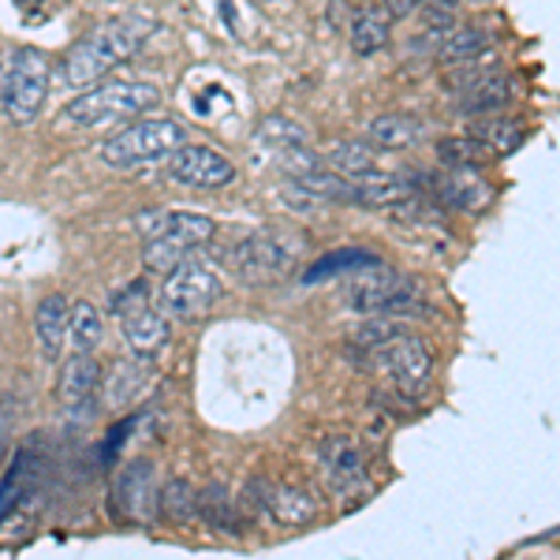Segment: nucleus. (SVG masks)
Instances as JSON below:
<instances>
[{"mask_svg": "<svg viewBox=\"0 0 560 560\" xmlns=\"http://www.w3.org/2000/svg\"><path fill=\"white\" fill-rule=\"evenodd\" d=\"M153 34V20L147 15H116L94 31H86L83 38L68 49L65 65V83L68 86H94L97 79H105L113 68H120L124 60L135 57V52L147 45Z\"/></svg>", "mask_w": 560, "mask_h": 560, "instance_id": "f257e3e1", "label": "nucleus"}, {"mask_svg": "<svg viewBox=\"0 0 560 560\" xmlns=\"http://www.w3.org/2000/svg\"><path fill=\"white\" fill-rule=\"evenodd\" d=\"M147 236V247H142V266L150 273H173L176 266H184L187 258L198 255L206 243L213 240L217 224L213 217L206 213H142L135 221Z\"/></svg>", "mask_w": 560, "mask_h": 560, "instance_id": "f03ea898", "label": "nucleus"}, {"mask_svg": "<svg viewBox=\"0 0 560 560\" xmlns=\"http://www.w3.org/2000/svg\"><path fill=\"white\" fill-rule=\"evenodd\" d=\"M45 94H49V57L38 49H20L0 57V113L15 124L38 120Z\"/></svg>", "mask_w": 560, "mask_h": 560, "instance_id": "7ed1b4c3", "label": "nucleus"}, {"mask_svg": "<svg viewBox=\"0 0 560 560\" xmlns=\"http://www.w3.org/2000/svg\"><path fill=\"white\" fill-rule=\"evenodd\" d=\"M158 105H161V90L153 83H105L79 94L65 108V120L75 124V128H102V124L113 120H131V116Z\"/></svg>", "mask_w": 560, "mask_h": 560, "instance_id": "20e7f679", "label": "nucleus"}, {"mask_svg": "<svg viewBox=\"0 0 560 560\" xmlns=\"http://www.w3.org/2000/svg\"><path fill=\"white\" fill-rule=\"evenodd\" d=\"M187 142L184 124L176 120H135L128 128H120L113 139L102 142V161L108 168H135L147 161L168 158L176 147Z\"/></svg>", "mask_w": 560, "mask_h": 560, "instance_id": "39448f33", "label": "nucleus"}, {"mask_svg": "<svg viewBox=\"0 0 560 560\" xmlns=\"http://www.w3.org/2000/svg\"><path fill=\"white\" fill-rule=\"evenodd\" d=\"M374 351V363L377 370L388 377V385L396 388L400 396H408V400H419V396H427V388L433 382V351L422 337H415V332H404L396 329L393 337H385Z\"/></svg>", "mask_w": 560, "mask_h": 560, "instance_id": "423d86ee", "label": "nucleus"}, {"mask_svg": "<svg viewBox=\"0 0 560 560\" xmlns=\"http://www.w3.org/2000/svg\"><path fill=\"white\" fill-rule=\"evenodd\" d=\"M217 295H221V280H217L213 269L187 258L184 266L165 273V284L158 292V311L165 318H198L202 311H210Z\"/></svg>", "mask_w": 560, "mask_h": 560, "instance_id": "0eeeda50", "label": "nucleus"}, {"mask_svg": "<svg viewBox=\"0 0 560 560\" xmlns=\"http://www.w3.org/2000/svg\"><path fill=\"white\" fill-rule=\"evenodd\" d=\"M295 243L280 232H255L250 240H243L236 250H232V269L240 273V280H250V284H266V280L288 277L295 266Z\"/></svg>", "mask_w": 560, "mask_h": 560, "instance_id": "6e6552de", "label": "nucleus"}, {"mask_svg": "<svg viewBox=\"0 0 560 560\" xmlns=\"http://www.w3.org/2000/svg\"><path fill=\"white\" fill-rule=\"evenodd\" d=\"M168 176H173L176 184L217 191V187H229L232 179H236V165H232V158H224V153H217L210 147H191V142H184V147H176L168 153Z\"/></svg>", "mask_w": 560, "mask_h": 560, "instance_id": "1a4fd4ad", "label": "nucleus"}, {"mask_svg": "<svg viewBox=\"0 0 560 560\" xmlns=\"http://www.w3.org/2000/svg\"><path fill=\"white\" fill-rule=\"evenodd\" d=\"M318 464L332 493H351L355 486H363V478H366L363 445H359L355 438H348V433H329V438L322 441Z\"/></svg>", "mask_w": 560, "mask_h": 560, "instance_id": "9d476101", "label": "nucleus"}, {"mask_svg": "<svg viewBox=\"0 0 560 560\" xmlns=\"http://www.w3.org/2000/svg\"><path fill=\"white\" fill-rule=\"evenodd\" d=\"M250 504L261 512H269L280 527H306L314 516H318V501L306 486H250Z\"/></svg>", "mask_w": 560, "mask_h": 560, "instance_id": "9b49d317", "label": "nucleus"}, {"mask_svg": "<svg viewBox=\"0 0 560 560\" xmlns=\"http://www.w3.org/2000/svg\"><path fill=\"white\" fill-rule=\"evenodd\" d=\"M153 377H158V370H153L150 355L116 359L113 370H108V377H105L108 408H131L135 400H142V396L153 388Z\"/></svg>", "mask_w": 560, "mask_h": 560, "instance_id": "f8f14e48", "label": "nucleus"}, {"mask_svg": "<svg viewBox=\"0 0 560 560\" xmlns=\"http://www.w3.org/2000/svg\"><path fill=\"white\" fill-rule=\"evenodd\" d=\"M120 332L135 355L153 359L168 345V318L153 303H142V306H135V311L120 314Z\"/></svg>", "mask_w": 560, "mask_h": 560, "instance_id": "ddd939ff", "label": "nucleus"}, {"mask_svg": "<svg viewBox=\"0 0 560 560\" xmlns=\"http://www.w3.org/2000/svg\"><path fill=\"white\" fill-rule=\"evenodd\" d=\"M433 195L445 198L448 206H459L467 213H478L490 206V184L475 173V168H445L438 179H433Z\"/></svg>", "mask_w": 560, "mask_h": 560, "instance_id": "4468645a", "label": "nucleus"}, {"mask_svg": "<svg viewBox=\"0 0 560 560\" xmlns=\"http://www.w3.org/2000/svg\"><path fill=\"white\" fill-rule=\"evenodd\" d=\"M68 314L71 306L65 295H45L34 311V337H38V348L49 363H57L65 355V345H68Z\"/></svg>", "mask_w": 560, "mask_h": 560, "instance_id": "2eb2a0df", "label": "nucleus"}, {"mask_svg": "<svg viewBox=\"0 0 560 560\" xmlns=\"http://www.w3.org/2000/svg\"><path fill=\"white\" fill-rule=\"evenodd\" d=\"M97 377H102V366L90 359V351H75V355L65 363V370H60V385H57L60 404H65V408L86 404L97 388Z\"/></svg>", "mask_w": 560, "mask_h": 560, "instance_id": "dca6fc26", "label": "nucleus"}, {"mask_svg": "<svg viewBox=\"0 0 560 560\" xmlns=\"http://www.w3.org/2000/svg\"><path fill=\"white\" fill-rule=\"evenodd\" d=\"M116 497L131 520H147L150 509H158V486H153L150 464H131L128 471L116 478Z\"/></svg>", "mask_w": 560, "mask_h": 560, "instance_id": "f3484780", "label": "nucleus"}, {"mask_svg": "<svg viewBox=\"0 0 560 560\" xmlns=\"http://www.w3.org/2000/svg\"><path fill=\"white\" fill-rule=\"evenodd\" d=\"M422 139V124L415 116H404V113H388V116H377L366 131V142L374 150H385V153H396V150H411L415 142Z\"/></svg>", "mask_w": 560, "mask_h": 560, "instance_id": "a211bd4d", "label": "nucleus"}, {"mask_svg": "<svg viewBox=\"0 0 560 560\" xmlns=\"http://www.w3.org/2000/svg\"><path fill=\"white\" fill-rule=\"evenodd\" d=\"M512 102V79L501 71H486V75L467 79V86L459 90V105L464 113H490Z\"/></svg>", "mask_w": 560, "mask_h": 560, "instance_id": "6ab92c4d", "label": "nucleus"}, {"mask_svg": "<svg viewBox=\"0 0 560 560\" xmlns=\"http://www.w3.org/2000/svg\"><path fill=\"white\" fill-rule=\"evenodd\" d=\"M490 49V38H486L482 31H475V26H448V31H441V42H438V52L433 57L441 60V65H467V60H478L482 52Z\"/></svg>", "mask_w": 560, "mask_h": 560, "instance_id": "aec40b11", "label": "nucleus"}, {"mask_svg": "<svg viewBox=\"0 0 560 560\" xmlns=\"http://www.w3.org/2000/svg\"><path fill=\"white\" fill-rule=\"evenodd\" d=\"M385 45H388V15L382 8L355 12V20H351V49H355L359 57H374Z\"/></svg>", "mask_w": 560, "mask_h": 560, "instance_id": "412c9836", "label": "nucleus"}, {"mask_svg": "<svg viewBox=\"0 0 560 560\" xmlns=\"http://www.w3.org/2000/svg\"><path fill=\"white\" fill-rule=\"evenodd\" d=\"M105 337V322H102V311L94 303L79 300L71 303V314H68V340L75 345V351H94L102 345Z\"/></svg>", "mask_w": 560, "mask_h": 560, "instance_id": "4be33fe9", "label": "nucleus"}, {"mask_svg": "<svg viewBox=\"0 0 560 560\" xmlns=\"http://www.w3.org/2000/svg\"><path fill=\"white\" fill-rule=\"evenodd\" d=\"M471 139L482 142L490 158H509V153H516V147L523 142V128L512 120H478L471 128Z\"/></svg>", "mask_w": 560, "mask_h": 560, "instance_id": "5701e85b", "label": "nucleus"}, {"mask_svg": "<svg viewBox=\"0 0 560 560\" xmlns=\"http://www.w3.org/2000/svg\"><path fill=\"white\" fill-rule=\"evenodd\" d=\"M325 165L348 179H359V176L374 173V147H370V142H355V139L340 142V147H332L325 153Z\"/></svg>", "mask_w": 560, "mask_h": 560, "instance_id": "b1692460", "label": "nucleus"}, {"mask_svg": "<svg viewBox=\"0 0 560 560\" xmlns=\"http://www.w3.org/2000/svg\"><path fill=\"white\" fill-rule=\"evenodd\" d=\"M198 516L210 523V527H221V530H229V535H236V523H240L236 504H232V497L221 482L206 486V490L198 493Z\"/></svg>", "mask_w": 560, "mask_h": 560, "instance_id": "393cba45", "label": "nucleus"}, {"mask_svg": "<svg viewBox=\"0 0 560 560\" xmlns=\"http://www.w3.org/2000/svg\"><path fill=\"white\" fill-rule=\"evenodd\" d=\"M255 139H258V147L269 150L273 158L284 150H292V147H306V131L300 128V124L288 120V116H269V120H261Z\"/></svg>", "mask_w": 560, "mask_h": 560, "instance_id": "a878e982", "label": "nucleus"}, {"mask_svg": "<svg viewBox=\"0 0 560 560\" xmlns=\"http://www.w3.org/2000/svg\"><path fill=\"white\" fill-rule=\"evenodd\" d=\"M158 504H161V512H165V520L187 523L191 516H198V490L191 482H184V478H173V482L158 493Z\"/></svg>", "mask_w": 560, "mask_h": 560, "instance_id": "bb28decb", "label": "nucleus"}, {"mask_svg": "<svg viewBox=\"0 0 560 560\" xmlns=\"http://www.w3.org/2000/svg\"><path fill=\"white\" fill-rule=\"evenodd\" d=\"M438 158L445 161V168H475L478 161H486L490 153H486L482 142H475V139H441Z\"/></svg>", "mask_w": 560, "mask_h": 560, "instance_id": "cd10ccee", "label": "nucleus"}, {"mask_svg": "<svg viewBox=\"0 0 560 560\" xmlns=\"http://www.w3.org/2000/svg\"><path fill=\"white\" fill-rule=\"evenodd\" d=\"M422 0H382V12L388 20H408L411 12H419Z\"/></svg>", "mask_w": 560, "mask_h": 560, "instance_id": "c85d7f7f", "label": "nucleus"}, {"mask_svg": "<svg viewBox=\"0 0 560 560\" xmlns=\"http://www.w3.org/2000/svg\"><path fill=\"white\" fill-rule=\"evenodd\" d=\"M12 419H15V404L0 396V438H8V430H12Z\"/></svg>", "mask_w": 560, "mask_h": 560, "instance_id": "c756f323", "label": "nucleus"}]
</instances>
